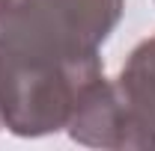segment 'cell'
Listing matches in <instances>:
<instances>
[{"instance_id":"6da1fadb","label":"cell","mask_w":155,"mask_h":151,"mask_svg":"<svg viewBox=\"0 0 155 151\" xmlns=\"http://www.w3.org/2000/svg\"><path fill=\"white\" fill-rule=\"evenodd\" d=\"M122 12L125 0H0V57L36 68L96 59Z\"/></svg>"},{"instance_id":"7a4b0ae2","label":"cell","mask_w":155,"mask_h":151,"mask_svg":"<svg viewBox=\"0 0 155 151\" xmlns=\"http://www.w3.org/2000/svg\"><path fill=\"white\" fill-rule=\"evenodd\" d=\"M101 77V57L51 68L18 65L0 57V122L21 139L66 131L84 95Z\"/></svg>"},{"instance_id":"3957f363","label":"cell","mask_w":155,"mask_h":151,"mask_svg":"<svg viewBox=\"0 0 155 151\" xmlns=\"http://www.w3.org/2000/svg\"><path fill=\"white\" fill-rule=\"evenodd\" d=\"M66 131L75 142L90 148H155V131H149L128 110L122 95L116 92L114 80L107 77H101L84 95Z\"/></svg>"},{"instance_id":"277c9868","label":"cell","mask_w":155,"mask_h":151,"mask_svg":"<svg viewBox=\"0 0 155 151\" xmlns=\"http://www.w3.org/2000/svg\"><path fill=\"white\" fill-rule=\"evenodd\" d=\"M114 86L128 104V110L149 131H155V36L143 39L128 54Z\"/></svg>"},{"instance_id":"5b68a950","label":"cell","mask_w":155,"mask_h":151,"mask_svg":"<svg viewBox=\"0 0 155 151\" xmlns=\"http://www.w3.org/2000/svg\"><path fill=\"white\" fill-rule=\"evenodd\" d=\"M0 131H3V122H0Z\"/></svg>"}]
</instances>
